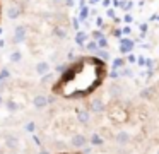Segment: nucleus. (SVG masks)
<instances>
[{
	"label": "nucleus",
	"mask_w": 159,
	"mask_h": 154,
	"mask_svg": "<svg viewBox=\"0 0 159 154\" xmlns=\"http://www.w3.org/2000/svg\"><path fill=\"white\" fill-rule=\"evenodd\" d=\"M86 38H87V34H86V33H82V31H79V33H77V38H75L77 44H82L84 41H86Z\"/></svg>",
	"instance_id": "14"
},
{
	"label": "nucleus",
	"mask_w": 159,
	"mask_h": 154,
	"mask_svg": "<svg viewBox=\"0 0 159 154\" xmlns=\"http://www.w3.org/2000/svg\"><path fill=\"white\" fill-rule=\"evenodd\" d=\"M28 38V27L26 26H22V24H19V26H16V29H14V34H12V41L14 43H22V41Z\"/></svg>",
	"instance_id": "2"
},
{
	"label": "nucleus",
	"mask_w": 159,
	"mask_h": 154,
	"mask_svg": "<svg viewBox=\"0 0 159 154\" xmlns=\"http://www.w3.org/2000/svg\"><path fill=\"white\" fill-rule=\"evenodd\" d=\"M34 70H36V74H38V75H45V74H48V72H50V63H48V62H38L36 67H34Z\"/></svg>",
	"instance_id": "7"
},
{
	"label": "nucleus",
	"mask_w": 159,
	"mask_h": 154,
	"mask_svg": "<svg viewBox=\"0 0 159 154\" xmlns=\"http://www.w3.org/2000/svg\"><path fill=\"white\" fill-rule=\"evenodd\" d=\"M99 57L103 58V60H106V58H108V53H106V51H101V53H99Z\"/></svg>",
	"instance_id": "24"
},
{
	"label": "nucleus",
	"mask_w": 159,
	"mask_h": 154,
	"mask_svg": "<svg viewBox=\"0 0 159 154\" xmlns=\"http://www.w3.org/2000/svg\"><path fill=\"white\" fill-rule=\"evenodd\" d=\"M157 154H159V151H157Z\"/></svg>",
	"instance_id": "30"
},
{
	"label": "nucleus",
	"mask_w": 159,
	"mask_h": 154,
	"mask_svg": "<svg viewBox=\"0 0 159 154\" xmlns=\"http://www.w3.org/2000/svg\"><path fill=\"white\" fill-rule=\"evenodd\" d=\"M89 110H91V111H94V113H101V111H103V110H104L103 99H99V98L93 99V101L89 103Z\"/></svg>",
	"instance_id": "6"
},
{
	"label": "nucleus",
	"mask_w": 159,
	"mask_h": 154,
	"mask_svg": "<svg viewBox=\"0 0 159 154\" xmlns=\"http://www.w3.org/2000/svg\"><path fill=\"white\" fill-rule=\"evenodd\" d=\"M38 154H48V152H46V151H41V152H38Z\"/></svg>",
	"instance_id": "28"
},
{
	"label": "nucleus",
	"mask_w": 159,
	"mask_h": 154,
	"mask_svg": "<svg viewBox=\"0 0 159 154\" xmlns=\"http://www.w3.org/2000/svg\"><path fill=\"white\" fill-rule=\"evenodd\" d=\"M70 142H72L74 147H84V146H86V142H87V139L82 135V133H75Z\"/></svg>",
	"instance_id": "8"
},
{
	"label": "nucleus",
	"mask_w": 159,
	"mask_h": 154,
	"mask_svg": "<svg viewBox=\"0 0 159 154\" xmlns=\"http://www.w3.org/2000/svg\"><path fill=\"white\" fill-rule=\"evenodd\" d=\"M0 152H2V151H0Z\"/></svg>",
	"instance_id": "31"
},
{
	"label": "nucleus",
	"mask_w": 159,
	"mask_h": 154,
	"mask_svg": "<svg viewBox=\"0 0 159 154\" xmlns=\"http://www.w3.org/2000/svg\"><path fill=\"white\" fill-rule=\"evenodd\" d=\"M34 128H36V125H34V122H29L28 125H26V130H28L29 133H33L34 132Z\"/></svg>",
	"instance_id": "17"
},
{
	"label": "nucleus",
	"mask_w": 159,
	"mask_h": 154,
	"mask_svg": "<svg viewBox=\"0 0 159 154\" xmlns=\"http://www.w3.org/2000/svg\"><path fill=\"white\" fill-rule=\"evenodd\" d=\"M98 44H99V46H106V40H104V38H101L99 43H98Z\"/></svg>",
	"instance_id": "23"
},
{
	"label": "nucleus",
	"mask_w": 159,
	"mask_h": 154,
	"mask_svg": "<svg viewBox=\"0 0 159 154\" xmlns=\"http://www.w3.org/2000/svg\"><path fill=\"white\" fill-rule=\"evenodd\" d=\"M77 120H79L80 123H87L89 122V111H87V110H79V111H77Z\"/></svg>",
	"instance_id": "10"
},
{
	"label": "nucleus",
	"mask_w": 159,
	"mask_h": 154,
	"mask_svg": "<svg viewBox=\"0 0 159 154\" xmlns=\"http://www.w3.org/2000/svg\"><path fill=\"white\" fill-rule=\"evenodd\" d=\"M104 75V63L96 58H82L79 63H74L69 70L63 72L55 89L63 96L87 94L98 87L101 77Z\"/></svg>",
	"instance_id": "1"
},
{
	"label": "nucleus",
	"mask_w": 159,
	"mask_h": 154,
	"mask_svg": "<svg viewBox=\"0 0 159 154\" xmlns=\"http://www.w3.org/2000/svg\"><path fill=\"white\" fill-rule=\"evenodd\" d=\"M93 36H94V40H101V38H103V36H101V33H99V31H94V33H93Z\"/></svg>",
	"instance_id": "22"
},
{
	"label": "nucleus",
	"mask_w": 159,
	"mask_h": 154,
	"mask_svg": "<svg viewBox=\"0 0 159 154\" xmlns=\"http://www.w3.org/2000/svg\"><path fill=\"white\" fill-rule=\"evenodd\" d=\"M21 60H22V53L19 50H14L11 53V62H14V63H21Z\"/></svg>",
	"instance_id": "12"
},
{
	"label": "nucleus",
	"mask_w": 159,
	"mask_h": 154,
	"mask_svg": "<svg viewBox=\"0 0 159 154\" xmlns=\"http://www.w3.org/2000/svg\"><path fill=\"white\" fill-rule=\"evenodd\" d=\"M52 77H53V75L50 74V72H48V74H45V75H41V84H48V82L52 81Z\"/></svg>",
	"instance_id": "16"
},
{
	"label": "nucleus",
	"mask_w": 159,
	"mask_h": 154,
	"mask_svg": "<svg viewBox=\"0 0 159 154\" xmlns=\"http://www.w3.org/2000/svg\"><path fill=\"white\" fill-rule=\"evenodd\" d=\"M9 77H11V70L9 68H2L0 70V82H5Z\"/></svg>",
	"instance_id": "13"
},
{
	"label": "nucleus",
	"mask_w": 159,
	"mask_h": 154,
	"mask_svg": "<svg viewBox=\"0 0 159 154\" xmlns=\"http://www.w3.org/2000/svg\"><path fill=\"white\" fill-rule=\"evenodd\" d=\"M151 94V89H145V91H142V96H149Z\"/></svg>",
	"instance_id": "26"
},
{
	"label": "nucleus",
	"mask_w": 159,
	"mask_h": 154,
	"mask_svg": "<svg viewBox=\"0 0 159 154\" xmlns=\"http://www.w3.org/2000/svg\"><path fill=\"white\" fill-rule=\"evenodd\" d=\"M72 22H74V27H75V29H79V21H77V19H74Z\"/></svg>",
	"instance_id": "25"
},
{
	"label": "nucleus",
	"mask_w": 159,
	"mask_h": 154,
	"mask_svg": "<svg viewBox=\"0 0 159 154\" xmlns=\"http://www.w3.org/2000/svg\"><path fill=\"white\" fill-rule=\"evenodd\" d=\"M111 91H113V94H118V92L121 91V87H120V86H113V87H111Z\"/></svg>",
	"instance_id": "20"
},
{
	"label": "nucleus",
	"mask_w": 159,
	"mask_h": 154,
	"mask_svg": "<svg viewBox=\"0 0 159 154\" xmlns=\"http://www.w3.org/2000/svg\"><path fill=\"white\" fill-rule=\"evenodd\" d=\"M115 140H116V144H120V146H127V144L130 142V133L128 132H120V133H116Z\"/></svg>",
	"instance_id": "9"
},
{
	"label": "nucleus",
	"mask_w": 159,
	"mask_h": 154,
	"mask_svg": "<svg viewBox=\"0 0 159 154\" xmlns=\"http://www.w3.org/2000/svg\"><path fill=\"white\" fill-rule=\"evenodd\" d=\"M0 34H2V27H0Z\"/></svg>",
	"instance_id": "29"
},
{
	"label": "nucleus",
	"mask_w": 159,
	"mask_h": 154,
	"mask_svg": "<svg viewBox=\"0 0 159 154\" xmlns=\"http://www.w3.org/2000/svg\"><path fill=\"white\" fill-rule=\"evenodd\" d=\"M21 14H22V10H21V7H19L17 3H14V5H11V7L7 9V17H9L11 21L17 19V17L21 16Z\"/></svg>",
	"instance_id": "5"
},
{
	"label": "nucleus",
	"mask_w": 159,
	"mask_h": 154,
	"mask_svg": "<svg viewBox=\"0 0 159 154\" xmlns=\"http://www.w3.org/2000/svg\"><path fill=\"white\" fill-rule=\"evenodd\" d=\"M123 63H125V62L121 60V58H118V60H115V67H121Z\"/></svg>",
	"instance_id": "21"
},
{
	"label": "nucleus",
	"mask_w": 159,
	"mask_h": 154,
	"mask_svg": "<svg viewBox=\"0 0 159 154\" xmlns=\"http://www.w3.org/2000/svg\"><path fill=\"white\" fill-rule=\"evenodd\" d=\"M55 36H58V38H65V36H67V31H65V29H62V27H55Z\"/></svg>",
	"instance_id": "15"
},
{
	"label": "nucleus",
	"mask_w": 159,
	"mask_h": 154,
	"mask_svg": "<svg viewBox=\"0 0 159 154\" xmlns=\"http://www.w3.org/2000/svg\"><path fill=\"white\" fill-rule=\"evenodd\" d=\"M4 105V98H2V94H0V106Z\"/></svg>",
	"instance_id": "27"
},
{
	"label": "nucleus",
	"mask_w": 159,
	"mask_h": 154,
	"mask_svg": "<svg viewBox=\"0 0 159 154\" xmlns=\"http://www.w3.org/2000/svg\"><path fill=\"white\" fill-rule=\"evenodd\" d=\"M87 50H91V51L98 50V44L94 43V41H91V43H87Z\"/></svg>",
	"instance_id": "18"
},
{
	"label": "nucleus",
	"mask_w": 159,
	"mask_h": 154,
	"mask_svg": "<svg viewBox=\"0 0 159 154\" xmlns=\"http://www.w3.org/2000/svg\"><path fill=\"white\" fill-rule=\"evenodd\" d=\"M48 105H50V101L45 94H38V96L33 98V106H34L36 110H45Z\"/></svg>",
	"instance_id": "3"
},
{
	"label": "nucleus",
	"mask_w": 159,
	"mask_h": 154,
	"mask_svg": "<svg viewBox=\"0 0 159 154\" xmlns=\"http://www.w3.org/2000/svg\"><path fill=\"white\" fill-rule=\"evenodd\" d=\"M5 147L11 151H16L19 147V139L14 135V133H11V135H5Z\"/></svg>",
	"instance_id": "4"
},
{
	"label": "nucleus",
	"mask_w": 159,
	"mask_h": 154,
	"mask_svg": "<svg viewBox=\"0 0 159 154\" xmlns=\"http://www.w3.org/2000/svg\"><path fill=\"white\" fill-rule=\"evenodd\" d=\"M4 105H5V108H7V111H11V113L17 111V108H19V106H17V103H16L14 99H7V101L4 103Z\"/></svg>",
	"instance_id": "11"
},
{
	"label": "nucleus",
	"mask_w": 159,
	"mask_h": 154,
	"mask_svg": "<svg viewBox=\"0 0 159 154\" xmlns=\"http://www.w3.org/2000/svg\"><path fill=\"white\" fill-rule=\"evenodd\" d=\"M86 17H87V9L84 7V9L80 10V19H86Z\"/></svg>",
	"instance_id": "19"
}]
</instances>
